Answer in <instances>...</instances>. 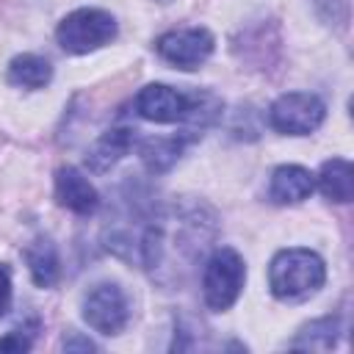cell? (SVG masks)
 Instances as JSON below:
<instances>
[{
	"mask_svg": "<svg viewBox=\"0 0 354 354\" xmlns=\"http://www.w3.org/2000/svg\"><path fill=\"white\" fill-rule=\"evenodd\" d=\"M158 55L177 69H196L213 53V36L205 28H180L158 39Z\"/></svg>",
	"mask_w": 354,
	"mask_h": 354,
	"instance_id": "obj_5",
	"label": "cell"
},
{
	"mask_svg": "<svg viewBox=\"0 0 354 354\" xmlns=\"http://www.w3.org/2000/svg\"><path fill=\"white\" fill-rule=\"evenodd\" d=\"M55 196L64 207H69L77 216H91L100 207V196L94 185L72 166H64L55 171Z\"/></svg>",
	"mask_w": 354,
	"mask_h": 354,
	"instance_id": "obj_8",
	"label": "cell"
},
{
	"mask_svg": "<svg viewBox=\"0 0 354 354\" xmlns=\"http://www.w3.org/2000/svg\"><path fill=\"white\" fill-rule=\"evenodd\" d=\"M25 263H28L30 277L39 288L55 285V279H58V254H55V246L47 238H36L25 249Z\"/></svg>",
	"mask_w": 354,
	"mask_h": 354,
	"instance_id": "obj_12",
	"label": "cell"
},
{
	"mask_svg": "<svg viewBox=\"0 0 354 354\" xmlns=\"http://www.w3.org/2000/svg\"><path fill=\"white\" fill-rule=\"evenodd\" d=\"M116 36V19L100 8H77L58 25V44L66 53H88Z\"/></svg>",
	"mask_w": 354,
	"mask_h": 354,
	"instance_id": "obj_3",
	"label": "cell"
},
{
	"mask_svg": "<svg viewBox=\"0 0 354 354\" xmlns=\"http://www.w3.org/2000/svg\"><path fill=\"white\" fill-rule=\"evenodd\" d=\"M318 188L332 202H348L354 194V169L346 158H332L318 171Z\"/></svg>",
	"mask_w": 354,
	"mask_h": 354,
	"instance_id": "obj_10",
	"label": "cell"
},
{
	"mask_svg": "<svg viewBox=\"0 0 354 354\" xmlns=\"http://www.w3.org/2000/svg\"><path fill=\"white\" fill-rule=\"evenodd\" d=\"M53 77V66L41 58V55H33V53H25V55H17L11 64H8V83L14 86H22V88H41L47 86Z\"/></svg>",
	"mask_w": 354,
	"mask_h": 354,
	"instance_id": "obj_13",
	"label": "cell"
},
{
	"mask_svg": "<svg viewBox=\"0 0 354 354\" xmlns=\"http://www.w3.org/2000/svg\"><path fill=\"white\" fill-rule=\"evenodd\" d=\"M160 3H169V0H160Z\"/></svg>",
	"mask_w": 354,
	"mask_h": 354,
	"instance_id": "obj_19",
	"label": "cell"
},
{
	"mask_svg": "<svg viewBox=\"0 0 354 354\" xmlns=\"http://www.w3.org/2000/svg\"><path fill=\"white\" fill-rule=\"evenodd\" d=\"M185 136H174V138H147L141 144V160L147 163L149 171H166L171 163H177L180 152H183Z\"/></svg>",
	"mask_w": 354,
	"mask_h": 354,
	"instance_id": "obj_14",
	"label": "cell"
},
{
	"mask_svg": "<svg viewBox=\"0 0 354 354\" xmlns=\"http://www.w3.org/2000/svg\"><path fill=\"white\" fill-rule=\"evenodd\" d=\"M324 102L310 94V91H290V94H282L271 111H268V119H271V127L279 130V133H290V136H307L313 133L321 122H324Z\"/></svg>",
	"mask_w": 354,
	"mask_h": 354,
	"instance_id": "obj_4",
	"label": "cell"
},
{
	"mask_svg": "<svg viewBox=\"0 0 354 354\" xmlns=\"http://www.w3.org/2000/svg\"><path fill=\"white\" fill-rule=\"evenodd\" d=\"M326 279L324 260L310 249H282L268 268V285L277 299L296 301L313 296Z\"/></svg>",
	"mask_w": 354,
	"mask_h": 354,
	"instance_id": "obj_1",
	"label": "cell"
},
{
	"mask_svg": "<svg viewBox=\"0 0 354 354\" xmlns=\"http://www.w3.org/2000/svg\"><path fill=\"white\" fill-rule=\"evenodd\" d=\"M335 332H337V324L332 318H321V321H313L310 326H304L301 335L290 346L293 348H332Z\"/></svg>",
	"mask_w": 354,
	"mask_h": 354,
	"instance_id": "obj_15",
	"label": "cell"
},
{
	"mask_svg": "<svg viewBox=\"0 0 354 354\" xmlns=\"http://www.w3.org/2000/svg\"><path fill=\"white\" fill-rule=\"evenodd\" d=\"M127 299L116 285H97L83 301L86 324L100 335H116L127 324Z\"/></svg>",
	"mask_w": 354,
	"mask_h": 354,
	"instance_id": "obj_6",
	"label": "cell"
},
{
	"mask_svg": "<svg viewBox=\"0 0 354 354\" xmlns=\"http://www.w3.org/2000/svg\"><path fill=\"white\" fill-rule=\"evenodd\" d=\"M30 337H25L19 329H14L8 337H0V351H28Z\"/></svg>",
	"mask_w": 354,
	"mask_h": 354,
	"instance_id": "obj_16",
	"label": "cell"
},
{
	"mask_svg": "<svg viewBox=\"0 0 354 354\" xmlns=\"http://www.w3.org/2000/svg\"><path fill=\"white\" fill-rule=\"evenodd\" d=\"M246 279V268L243 260L235 249H216L210 254V260L205 263V274H202V290H205V301L210 310H230L243 288Z\"/></svg>",
	"mask_w": 354,
	"mask_h": 354,
	"instance_id": "obj_2",
	"label": "cell"
},
{
	"mask_svg": "<svg viewBox=\"0 0 354 354\" xmlns=\"http://www.w3.org/2000/svg\"><path fill=\"white\" fill-rule=\"evenodd\" d=\"M313 174L301 166H279L274 174H271V185H268V194L274 202L279 205H293V202H301L313 194Z\"/></svg>",
	"mask_w": 354,
	"mask_h": 354,
	"instance_id": "obj_9",
	"label": "cell"
},
{
	"mask_svg": "<svg viewBox=\"0 0 354 354\" xmlns=\"http://www.w3.org/2000/svg\"><path fill=\"white\" fill-rule=\"evenodd\" d=\"M64 348H86V351H91L94 346H91L88 340H77V337H75L72 343H69V340H64Z\"/></svg>",
	"mask_w": 354,
	"mask_h": 354,
	"instance_id": "obj_18",
	"label": "cell"
},
{
	"mask_svg": "<svg viewBox=\"0 0 354 354\" xmlns=\"http://www.w3.org/2000/svg\"><path fill=\"white\" fill-rule=\"evenodd\" d=\"M188 108H191V97H185L163 83H149L136 97L138 116H144L149 122H160V124L183 122L188 116Z\"/></svg>",
	"mask_w": 354,
	"mask_h": 354,
	"instance_id": "obj_7",
	"label": "cell"
},
{
	"mask_svg": "<svg viewBox=\"0 0 354 354\" xmlns=\"http://www.w3.org/2000/svg\"><path fill=\"white\" fill-rule=\"evenodd\" d=\"M11 304V277H8V268L0 266V315H6Z\"/></svg>",
	"mask_w": 354,
	"mask_h": 354,
	"instance_id": "obj_17",
	"label": "cell"
},
{
	"mask_svg": "<svg viewBox=\"0 0 354 354\" xmlns=\"http://www.w3.org/2000/svg\"><path fill=\"white\" fill-rule=\"evenodd\" d=\"M133 147V130L127 127H113L105 136L97 138V144L88 152V166L94 171H105L111 169L122 155H127V149Z\"/></svg>",
	"mask_w": 354,
	"mask_h": 354,
	"instance_id": "obj_11",
	"label": "cell"
}]
</instances>
